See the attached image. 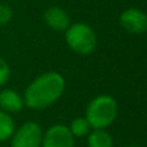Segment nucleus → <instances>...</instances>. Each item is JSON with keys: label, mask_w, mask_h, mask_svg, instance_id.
<instances>
[{"label": "nucleus", "mask_w": 147, "mask_h": 147, "mask_svg": "<svg viewBox=\"0 0 147 147\" xmlns=\"http://www.w3.org/2000/svg\"><path fill=\"white\" fill-rule=\"evenodd\" d=\"M70 132L74 136V138H83L86 137L89 134V132L92 130L89 123L86 121L85 117H75L71 121L69 127Z\"/></svg>", "instance_id": "obj_11"}, {"label": "nucleus", "mask_w": 147, "mask_h": 147, "mask_svg": "<svg viewBox=\"0 0 147 147\" xmlns=\"http://www.w3.org/2000/svg\"><path fill=\"white\" fill-rule=\"evenodd\" d=\"M120 23L132 34H145L147 31V14L136 8L125 9L120 16Z\"/></svg>", "instance_id": "obj_6"}, {"label": "nucleus", "mask_w": 147, "mask_h": 147, "mask_svg": "<svg viewBox=\"0 0 147 147\" xmlns=\"http://www.w3.org/2000/svg\"><path fill=\"white\" fill-rule=\"evenodd\" d=\"M66 88L65 78L59 72L49 71L35 78L23 92L25 106L31 110H45L62 97Z\"/></svg>", "instance_id": "obj_1"}, {"label": "nucleus", "mask_w": 147, "mask_h": 147, "mask_svg": "<svg viewBox=\"0 0 147 147\" xmlns=\"http://www.w3.org/2000/svg\"><path fill=\"white\" fill-rule=\"evenodd\" d=\"M43 129L35 121H26L21 127L16 128L10 147H41Z\"/></svg>", "instance_id": "obj_4"}, {"label": "nucleus", "mask_w": 147, "mask_h": 147, "mask_svg": "<svg viewBox=\"0 0 147 147\" xmlns=\"http://www.w3.org/2000/svg\"><path fill=\"white\" fill-rule=\"evenodd\" d=\"M86 137L88 147H114L112 136L106 129H92Z\"/></svg>", "instance_id": "obj_9"}, {"label": "nucleus", "mask_w": 147, "mask_h": 147, "mask_svg": "<svg viewBox=\"0 0 147 147\" xmlns=\"http://www.w3.org/2000/svg\"><path fill=\"white\" fill-rule=\"evenodd\" d=\"M25 107L23 97L18 92L10 88H4L0 90V110L8 114H17Z\"/></svg>", "instance_id": "obj_7"}, {"label": "nucleus", "mask_w": 147, "mask_h": 147, "mask_svg": "<svg viewBox=\"0 0 147 147\" xmlns=\"http://www.w3.org/2000/svg\"><path fill=\"white\" fill-rule=\"evenodd\" d=\"M45 23L54 31H65L70 26V17L63 9L52 7L44 13Z\"/></svg>", "instance_id": "obj_8"}, {"label": "nucleus", "mask_w": 147, "mask_h": 147, "mask_svg": "<svg viewBox=\"0 0 147 147\" xmlns=\"http://www.w3.org/2000/svg\"><path fill=\"white\" fill-rule=\"evenodd\" d=\"M66 43L75 53L88 56L97 47V35L90 26L85 23H75L66 30Z\"/></svg>", "instance_id": "obj_3"}, {"label": "nucleus", "mask_w": 147, "mask_h": 147, "mask_svg": "<svg viewBox=\"0 0 147 147\" xmlns=\"http://www.w3.org/2000/svg\"><path fill=\"white\" fill-rule=\"evenodd\" d=\"M16 130V123L12 115L0 110V142H7Z\"/></svg>", "instance_id": "obj_10"}, {"label": "nucleus", "mask_w": 147, "mask_h": 147, "mask_svg": "<svg viewBox=\"0 0 147 147\" xmlns=\"http://www.w3.org/2000/svg\"><path fill=\"white\" fill-rule=\"evenodd\" d=\"M75 138L65 124H54L43 133L41 147H74Z\"/></svg>", "instance_id": "obj_5"}, {"label": "nucleus", "mask_w": 147, "mask_h": 147, "mask_svg": "<svg viewBox=\"0 0 147 147\" xmlns=\"http://www.w3.org/2000/svg\"><path fill=\"white\" fill-rule=\"evenodd\" d=\"M119 106L114 97L109 94L97 96L85 109V119L92 129H106L116 120Z\"/></svg>", "instance_id": "obj_2"}, {"label": "nucleus", "mask_w": 147, "mask_h": 147, "mask_svg": "<svg viewBox=\"0 0 147 147\" xmlns=\"http://www.w3.org/2000/svg\"><path fill=\"white\" fill-rule=\"evenodd\" d=\"M10 78V67L8 62L0 56V86H4Z\"/></svg>", "instance_id": "obj_12"}, {"label": "nucleus", "mask_w": 147, "mask_h": 147, "mask_svg": "<svg viewBox=\"0 0 147 147\" xmlns=\"http://www.w3.org/2000/svg\"><path fill=\"white\" fill-rule=\"evenodd\" d=\"M124 147H138V146H134V145H129V146H124Z\"/></svg>", "instance_id": "obj_14"}, {"label": "nucleus", "mask_w": 147, "mask_h": 147, "mask_svg": "<svg viewBox=\"0 0 147 147\" xmlns=\"http://www.w3.org/2000/svg\"><path fill=\"white\" fill-rule=\"evenodd\" d=\"M13 17V12L12 8L7 4H3L0 3V26L7 25Z\"/></svg>", "instance_id": "obj_13"}]
</instances>
